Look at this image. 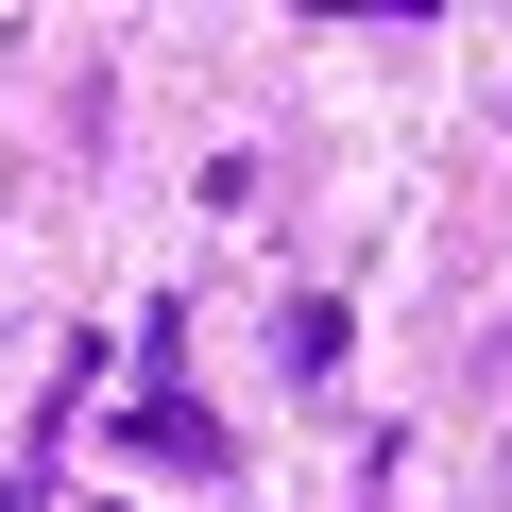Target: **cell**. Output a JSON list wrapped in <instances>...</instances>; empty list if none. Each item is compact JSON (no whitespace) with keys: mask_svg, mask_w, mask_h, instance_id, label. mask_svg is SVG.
<instances>
[{"mask_svg":"<svg viewBox=\"0 0 512 512\" xmlns=\"http://www.w3.org/2000/svg\"><path fill=\"white\" fill-rule=\"evenodd\" d=\"M120 444H137V461H188V478H222V461H239V444H222V427H205V410H188L171 376H154V393L120 410Z\"/></svg>","mask_w":512,"mask_h":512,"instance_id":"obj_1","label":"cell"},{"mask_svg":"<svg viewBox=\"0 0 512 512\" xmlns=\"http://www.w3.org/2000/svg\"><path fill=\"white\" fill-rule=\"evenodd\" d=\"M274 359H291V376H325V359H342V308H325V291H291V325H274Z\"/></svg>","mask_w":512,"mask_h":512,"instance_id":"obj_2","label":"cell"},{"mask_svg":"<svg viewBox=\"0 0 512 512\" xmlns=\"http://www.w3.org/2000/svg\"><path fill=\"white\" fill-rule=\"evenodd\" d=\"M0 512H52V478H35V461H18V478H0Z\"/></svg>","mask_w":512,"mask_h":512,"instance_id":"obj_3","label":"cell"}]
</instances>
